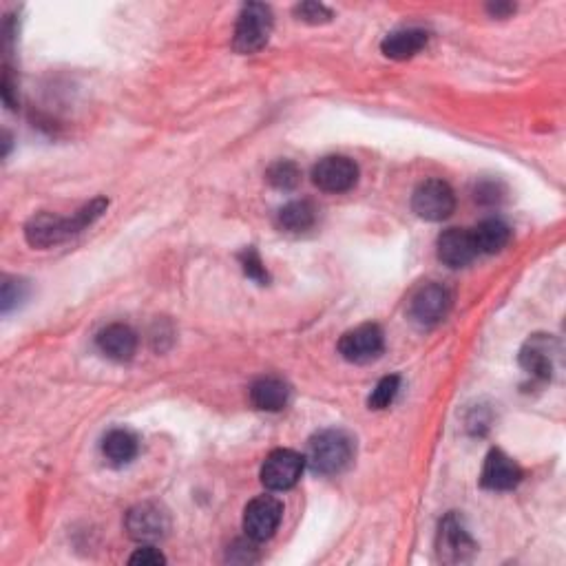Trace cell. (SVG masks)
Instances as JSON below:
<instances>
[{
    "label": "cell",
    "mask_w": 566,
    "mask_h": 566,
    "mask_svg": "<svg viewBox=\"0 0 566 566\" xmlns=\"http://www.w3.org/2000/svg\"><path fill=\"white\" fill-rule=\"evenodd\" d=\"M104 215V206L100 202L85 204L80 211L73 213L71 217H58L51 213H40L34 215L25 226V239L29 246L34 248H51L58 246L69 237L82 233V228H89L96 219Z\"/></svg>",
    "instance_id": "1"
},
{
    "label": "cell",
    "mask_w": 566,
    "mask_h": 566,
    "mask_svg": "<svg viewBox=\"0 0 566 566\" xmlns=\"http://www.w3.org/2000/svg\"><path fill=\"white\" fill-rule=\"evenodd\" d=\"M354 460V440L341 429H326L310 438L306 463L323 476L341 474Z\"/></svg>",
    "instance_id": "2"
},
{
    "label": "cell",
    "mask_w": 566,
    "mask_h": 566,
    "mask_svg": "<svg viewBox=\"0 0 566 566\" xmlns=\"http://www.w3.org/2000/svg\"><path fill=\"white\" fill-rule=\"evenodd\" d=\"M272 31V12L261 3L244 5L235 27L233 45L239 54H255L264 49Z\"/></svg>",
    "instance_id": "3"
},
{
    "label": "cell",
    "mask_w": 566,
    "mask_h": 566,
    "mask_svg": "<svg viewBox=\"0 0 566 566\" xmlns=\"http://www.w3.org/2000/svg\"><path fill=\"white\" fill-rule=\"evenodd\" d=\"M414 213L425 222H443L452 217L456 208V195L452 186L443 180H427L416 186L412 195Z\"/></svg>",
    "instance_id": "4"
},
{
    "label": "cell",
    "mask_w": 566,
    "mask_h": 566,
    "mask_svg": "<svg viewBox=\"0 0 566 566\" xmlns=\"http://www.w3.org/2000/svg\"><path fill=\"white\" fill-rule=\"evenodd\" d=\"M303 467H306V456L292 449H275L261 467V482L270 491H288L299 482Z\"/></svg>",
    "instance_id": "5"
},
{
    "label": "cell",
    "mask_w": 566,
    "mask_h": 566,
    "mask_svg": "<svg viewBox=\"0 0 566 566\" xmlns=\"http://www.w3.org/2000/svg\"><path fill=\"white\" fill-rule=\"evenodd\" d=\"M283 518V505L275 496H259L248 502L244 511L246 538L253 542H266L279 529Z\"/></svg>",
    "instance_id": "6"
},
{
    "label": "cell",
    "mask_w": 566,
    "mask_h": 566,
    "mask_svg": "<svg viewBox=\"0 0 566 566\" xmlns=\"http://www.w3.org/2000/svg\"><path fill=\"white\" fill-rule=\"evenodd\" d=\"M385 348L383 330L374 323H363V326L345 332L339 341V352L345 361L363 365L379 359Z\"/></svg>",
    "instance_id": "7"
},
{
    "label": "cell",
    "mask_w": 566,
    "mask_h": 566,
    "mask_svg": "<svg viewBox=\"0 0 566 566\" xmlns=\"http://www.w3.org/2000/svg\"><path fill=\"white\" fill-rule=\"evenodd\" d=\"M124 527H127L129 536L133 540H138L142 544H153L166 536L171 522H169V513H166L160 505H153V502H142V505H135L127 513Z\"/></svg>",
    "instance_id": "8"
},
{
    "label": "cell",
    "mask_w": 566,
    "mask_h": 566,
    "mask_svg": "<svg viewBox=\"0 0 566 566\" xmlns=\"http://www.w3.org/2000/svg\"><path fill=\"white\" fill-rule=\"evenodd\" d=\"M359 180V166L345 155H330L312 169V182L323 193H345Z\"/></svg>",
    "instance_id": "9"
},
{
    "label": "cell",
    "mask_w": 566,
    "mask_h": 566,
    "mask_svg": "<svg viewBox=\"0 0 566 566\" xmlns=\"http://www.w3.org/2000/svg\"><path fill=\"white\" fill-rule=\"evenodd\" d=\"M449 308H452V295L440 283H427V286L418 288L410 301V314L418 326H436V323L447 317Z\"/></svg>",
    "instance_id": "10"
},
{
    "label": "cell",
    "mask_w": 566,
    "mask_h": 566,
    "mask_svg": "<svg viewBox=\"0 0 566 566\" xmlns=\"http://www.w3.org/2000/svg\"><path fill=\"white\" fill-rule=\"evenodd\" d=\"M476 551V544L471 540V536L467 533V529L463 527L454 513L440 522V531H438V555L440 560H445L449 564H458V562H467L471 555Z\"/></svg>",
    "instance_id": "11"
},
{
    "label": "cell",
    "mask_w": 566,
    "mask_h": 566,
    "mask_svg": "<svg viewBox=\"0 0 566 566\" xmlns=\"http://www.w3.org/2000/svg\"><path fill=\"white\" fill-rule=\"evenodd\" d=\"M520 480L522 469L516 460L500 452V449H491L485 467H482V487L491 491H511L520 485Z\"/></svg>",
    "instance_id": "12"
},
{
    "label": "cell",
    "mask_w": 566,
    "mask_h": 566,
    "mask_svg": "<svg viewBox=\"0 0 566 566\" xmlns=\"http://www.w3.org/2000/svg\"><path fill=\"white\" fill-rule=\"evenodd\" d=\"M555 341L547 334H533V337L522 345L520 350V365L522 370L536 376L540 381H549L553 374V361H555Z\"/></svg>",
    "instance_id": "13"
},
{
    "label": "cell",
    "mask_w": 566,
    "mask_h": 566,
    "mask_svg": "<svg viewBox=\"0 0 566 566\" xmlns=\"http://www.w3.org/2000/svg\"><path fill=\"white\" fill-rule=\"evenodd\" d=\"M438 259L449 268H463L478 257V250L467 228H449L438 237Z\"/></svg>",
    "instance_id": "14"
},
{
    "label": "cell",
    "mask_w": 566,
    "mask_h": 566,
    "mask_svg": "<svg viewBox=\"0 0 566 566\" xmlns=\"http://www.w3.org/2000/svg\"><path fill=\"white\" fill-rule=\"evenodd\" d=\"M98 348L111 361H131L135 350H138V334L133 332V328L124 326V323H111L98 334Z\"/></svg>",
    "instance_id": "15"
},
{
    "label": "cell",
    "mask_w": 566,
    "mask_h": 566,
    "mask_svg": "<svg viewBox=\"0 0 566 566\" xmlns=\"http://www.w3.org/2000/svg\"><path fill=\"white\" fill-rule=\"evenodd\" d=\"M290 387L283 379L277 376H264L250 387V401L261 412H279L288 405Z\"/></svg>",
    "instance_id": "16"
},
{
    "label": "cell",
    "mask_w": 566,
    "mask_h": 566,
    "mask_svg": "<svg viewBox=\"0 0 566 566\" xmlns=\"http://www.w3.org/2000/svg\"><path fill=\"white\" fill-rule=\"evenodd\" d=\"M425 45H427V34L423 29L405 27L387 34L381 43V51L392 60H407L414 58Z\"/></svg>",
    "instance_id": "17"
},
{
    "label": "cell",
    "mask_w": 566,
    "mask_h": 566,
    "mask_svg": "<svg viewBox=\"0 0 566 566\" xmlns=\"http://www.w3.org/2000/svg\"><path fill=\"white\" fill-rule=\"evenodd\" d=\"M471 237H474L478 255H496L509 244L511 230L500 219H485V222H480L471 230Z\"/></svg>",
    "instance_id": "18"
},
{
    "label": "cell",
    "mask_w": 566,
    "mask_h": 566,
    "mask_svg": "<svg viewBox=\"0 0 566 566\" xmlns=\"http://www.w3.org/2000/svg\"><path fill=\"white\" fill-rule=\"evenodd\" d=\"M102 454L113 465H127L138 456V438L129 429H113L102 440Z\"/></svg>",
    "instance_id": "19"
},
{
    "label": "cell",
    "mask_w": 566,
    "mask_h": 566,
    "mask_svg": "<svg viewBox=\"0 0 566 566\" xmlns=\"http://www.w3.org/2000/svg\"><path fill=\"white\" fill-rule=\"evenodd\" d=\"M277 222L288 233H306L317 222V208L308 199H297V202L279 208Z\"/></svg>",
    "instance_id": "20"
},
{
    "label": "cell",
    "mask_w": 566,
    "mask_h": 566,
    "mask_svg": "<svg viewBox=\"0 0 566 566\" xmlns=\"http://www.w3.org/2000/svg\"><path fill=\"white\" fill-rule=\"evenodd\" d=\"M266 180L272 188H277V191H292V188H297L301 182V171L295 162L279 160L268 169Z\"/></svg>",
    "instance_id": "21"
},
{
    "label": "cell",
    "mask_w": 566,
    "mask_h": 566,
    "mask_svg": "<svg viewBox=\"0 0 566 566\" xmlns=\"http://www.w3.org/2000/svg\"><path fill=\"white\" fill-rule=\"evenodd\" d=\"M398 390H401V379H398V376H385V379H381L370 396L372 410H385V407H390Z\"/></svg>",
    "instance_id": "22"
},
{
    "label": "cell",
    "mask_w": 566,
    "mask_h": 566,
    "mask_svg": "<svg viewBox=\"0 0 566 566\" xmlns=\"http://www.w3.org/2000/svg\"><path fill=\"white\" fill-rule=\"evenodd\" d=\"M239 261H241V268H244V272H246V277L255 279V281H259V283H268L266 266L261 264V259H259L255 248H246L244 253H241Z\"/></svg>",
    "instance_id": "23"
},
{
    "label": "cell",
    "mask_w": 566,
    "mask_h": 566,
    "mask_svg": "<svg viewBox=\"0 0 566 566\" xmlns=\"http://www.w3.org/2000/svg\"><path fill=\"white\" fill-rule=\"evenodd\" d=\"M295 14L299 16V20H303V23H310V25L328 23V20L332 18L330 9L321 3H301L297 5Z\"/></svg>",
    "instance_id": "24"
},
{
    "label": "cell",
    "mask_w": 566,
    "mask_h": 566,
    "mask_svg": "<svg viewBox=\"0 0 566 566\" xmlns=\"http://www.w3.org/2000/svg\"><path fill=\"white\" fill-rule=\"evenodd\" d=\"M129 562L138 564V566H160L166 562V558L153 547V544H144L142 549H138L131 555Z\"/></svg>",
    "instance_id": "25"
},
{
    "label": "cell",
    "mask_w": 566,
    "mask_h": 566,
    "mask_svg": "<svg viewBox=\"0 0 566 566\" xmlns=\"http://www.w3.org/2000/svg\"><path fill=\"white\" fill-rule=\"evenodd\" d=\"M23 283L20 281H12V279H5L3 283V310L9 312L12 310L14 303L23 297Z\"/></svg>",
    "instance_id": "26"
},
{
    "label": "cell",
    "mask_w": 566,
    "mask_h": 566,
    "mask_svg": "<svg viewBox=\"0 0 566 566\" xmlns=\"http://www.w3.org/2000/svg\"><path fill=\"white\" fill-rule=\"evenodd\" d=\"M476 199H480V202L494 204L496 199H498V188H496V184H480V186L476 188Z\"/></svg>",
    "instance_id": "27"
},
{
    "label": "cell",
    "mask_w": 566,
    "mask_h": 566,
    "mask_svg": "<svg viewBox=\"0 0 566 566\" xmlns=\"http://www.w3.org/2000/svg\"><path fill=\"white\" fill-rule=\"evenodd\" d=\"M489 12L496 14V16H505V14H511V12H513V7H511V5L496 3V5H489Z\"/></svg>",
    "instance_id": "28"
}]
</instances>
